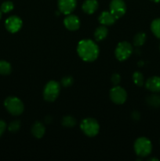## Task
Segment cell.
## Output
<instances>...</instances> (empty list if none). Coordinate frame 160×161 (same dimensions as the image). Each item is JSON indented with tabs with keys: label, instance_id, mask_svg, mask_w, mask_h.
<instances>
[{
	"label": "cell",
	"instance_id": "f1b7e54d",
	"mask_svg": "<svg viewBox=\"0 0 160 161\" xmlns=\"http://www.w3.org/2000/svg\"><path fill=\"white\" fill-rule=\"evenodd\" d=\"M148 160H155V161H158V158H155V157H152V158H149Z\"/></svg>",
	"mask_w": 160,
	"mask_h": 161
},
{
	"label": "cell",
	"instance_id": "52a82bcc",
	"mask_svg": "<svg viewBox=\"0 0 160 161\" xmlns=\"http://www.w3.org/2000/svg\"><path fill=\"white\" fill-rule=\"evenodd\" d=\"M110 98L116 105H122L126 101L127 93L119 86H115L110 91Z\"/></svg>",
	"mask_w": 160,
	"mask_h": 161
},
{
	"label": "cell",
	"instance_id": "8992f818",
	"mask_svg": "<svg viewBox=\"0 0 160 161\" xmlns=\"http://www.w3.org/2000/svg\"><path fill=\"white\" fill-rule=\"evenodd\" d=\"M133 51V49L131 44L127 41H123L117 45L115 50V55L119 61H123L131 56Z\"/></svg>",
	"mask_w": 160,
	"mask_h": 161
},
{
	"label": "cell",
	"instance_id": "603a6c76",
	"mask_svg": "<svg viewBox=\"0 0 160 161\" xmlns=\"http://www.w3.org/2000/svg\"><path fill=\"white\" fill-rule=\"evenodd\" d=\"M14 5L13 3L11 1H6L4 3H3V4L1 5V7H0V10L2 11V13H4V14H7V13L10 12L13 9Z\"/></svg>",
	"mask_w": 160,
	"mask_h": 161
},
{
	"label": "cell",
	"instance_id": "7402d4cb",
	"mask_svg": "<svg viewBox=\"0 0 160 161\" xmlns=\"http://www.w3.org/2000/svg\"><path fill=\"white\" fill-rule=\"evenodd\" d=\"M61 124L64 127H72L76 124V120L74 117L71 116H66L63 117Z\"/></svg>",
	"mask_w": 160,
	"mask_h": 161
},
{
	"label": "cell",
	"instance_id": "83f0119b",
	"mask_svg": "<svg viewBox=\"0 0 160 161\" xmlns=\"http://www.w3.org/2000/svg\"><path fill=\"white\" fill-rule=\"evenodd\" d=\"M133 117L135 119H139V117H140L139 113H138L136 111L133 112Z\"/></svg>",
	"mask_w": 160,
	"mask_h": 161
},
{
	"label": "cell",
	"instance_id": "3957f363",
	"mask_svg": "<svg viewBox=\"0 0 160 161\" xmlns=\"http://www.w3.org/2000/svg\"><path fill=\"white\" fill-rule=\"evenodd\" d=\"M4 106L8 113L13 116H19L21 114L24 109V106L20 98L17 97H8L4 102Z\"/></svg>",
	"mask_w": 160,
	"mask_h": 161
},
{
	"label": "cell",
	"instance_id": "8fae6325",
	"mask_svg": "<svg viewBox=\"0 0 160 161\" xmlns=\"http://www.w3.org/2000/svg\"><path fill=\"white\" fill-rule=\"evenodd\" d=\"M64 25L69 31H76L80 27V20L77 16L68 14L64 18Z\"/></svg>",
	"mask_w": 160,
	"mask_h": 161
},
{
	"label": "cell",
	"instance_id": "7a4b0ae2",
	"mask_svg": "<svg viewBox=\"0 0 160 161\" xmlns=\"http://www.w3.org/2000/svg\"><path fill=\"white\" fill-rule=\"evenodd\" d=\"M135 153L141 157H146L150 155L152 151V144L148 138L145 137L138 138L133 145Z\"/></svg>",
	"mask_w": 160,
	"mask_h": 161
},
{
	"label": "cell",
	"instance_id": "30bf717a",
	"mask_svg": "<svg viewBox=\"0 0 160 161\" xmlns=\"http://www.w3.org/2000/svg\"><path fill=\"white\" fill-rule=\"evenodd\" d=\"M57 6L59 11L63 14L68 15L73 12L77 6L76 0H58Z\"/></svg>",
	"mask_w": 160,
	"mask_h": 161
},
{
	"label": "cell",
	"instance_id": "f546056e",
	"mask_svg": "<svg viewBox=\"0 0 160 161\" xmlns=\"http://www.w3.org/2000/svg\"><path fill=\"white\" fill-rule=\"evenodd\" d=\"M151 1H152V2H154V3H160V0H151Z\"/></svg>",
	"mask_w": 160,
	"mask_h": 161
},
{
	"label": "cell",
	"instance_id": "e0dca14e",
	"mask_svg": "<svg viewBox=\"0 0 160 161\" xmlns=\"http://www.w3.org/2000/svg\"><path fill=\"white\" fill-rule=\"evenodd\" d=\"M146 102L147 105L153 108L160 107V95L158 94H152L146 98Z\"/></svg>",
	"mask_w": 160,
	"mask_h": 161
},
{
	"label": "cell",
	"instance_id": "4fadbf2b",
	"mask_svg": "<svg viewBox=\"0 0 160 161\" xmlns=\"http://www.w3.org/2000/svg\"><path fill=\"white\" fill-rule=\"evenodd\" d=\"M116 20L117 19L110 11H104L99 17V21L102 25H104V26L112 25Z\"/></svg>",
	"mask_w": 160,
	"mask_h": 161
},
{
	"label": "cell",
	"instance_id": "6da1fadb",
	"mask_svg": "<svg viewBox=\"0 0 160 161\" xmlns=\"http://www.w3.org/2000/svg\"><path fill=\"white\" fill-rule=\"evenodd\" d=\"M99 47L91 39H83L77 46V53L83 61L86 62L94 61L99 55Z\"/></svg>",
	"mask_w": 160,
	"mask_h": 161
},
{
	"label": "cell",
	"instance_id": "44dd1931",
	"mask_svg": "<svg viewBox=\"0 0 160 161\" xmlns=\"http://www.w3.org/2000/svg\"><path fill=\"white\" fill-rule=\"evenodd\" d=\"M133 81L136 86H142L144 83V79L143 74L140 72H135L133 75Z\"/></svg>",
	"mask_w": 160,
	"mask_h": 161
},
{
	"label": "cell",
	"instance_id": "2e32d148",
	"mask_svg": "<svg viewBox=\"0 0 160 161\" xmlns=\"http://www.w3.org/2000/svg\"><path fill=\"white\" fill-rule=\"evenodd\" d=\"M108 34V30L106 28V26L102 25V26L98 27L94 31V39L96 41L100 42V41L104 40L107 37Z\"/></svg>",
	"mask_w": 160,
	"mask_h": 161
},
{
	"label": "cell",
	"instance_id": "4316f807",
	"mask_svg": "<svg viewBox=\"0 0 160 161\" xmlns=\"http://www.w3.org/2000/svg\"><path fill=\"white\" fill-rule=\"evenodd\" d=\"M6 129V124L5 121L0 119V137L3 135Z\"/></svg>",
	"mask_w": 160,
	"mask_h": 161
},
{
	"label": "cell",
	"instance_id": "ffe728a7",
	"mask_svg": "<svg viewBox=\"0 0 160 161\" xmlns=\"http://www.w3.org/2000/svg\"><path fill=\"white\" fill-rule=\"evenodd\" d=\"M12 67L9 62L6 61H0V75H7L11 73Z\"/></svg>",
	"mask_w": 160,
	"mask_h": 161
},
{
	"label": "cell",
	"instance_id": "1f68e13d",
	"mask_svg": "<svg viewBox=\"0 0 160 161\" xmlns=\"http://www.w3.org/2000/svg\"><path fill=\"white\" fill-rule=\"evenodd\" d=\"M159 50H160V45H159Z\"/></svg>",
	"mask_w": 160,
	"mask_h": 161
},
{
	"label": "cell",
	"instance_id": "ba28073f",
	"mask_svg": "<svg viewBox=\"0 0 160 161\" xmlns=\"http://www.w3.org/2000/svg\"><path fill=\"white\" fill-rule=\"evenodd\" d=\"M109 9L115 18L119 19L126 12V6L123 0H111L109 5Z\"/></svg>",
	"mask_w": 160,
	"mask_h": 161
},
{
	"label": "cell",
	"instance_id": "4dcf8cb0",
	"mask_svg": "<svg viewBox=\"0 0 160 161\" xmlns=\"http://www.w3.org/2000/svg\"><path fill=\"white\" fill-rule=\"evenodd\" d=\"M1 17H2V11L0 10V19H1Z\"/></svg>",
	"mask_w": 160,
	"mask_h": 161
},
{
	"label": "cell",
	"instance_id": "ac0fdd59",
	"mask_svg": "<svg viewBox=\"0 0 160 161\" xmlns=\"http://www.w3.org/2000/svg\"><path fill=\"white\" fill-rule=\"evenodd\" d=\"M147 39V36L144 32H139L133 37V45L135 47H141L144 44Z\"/></svg>",
	"mask_w": 160,
	"mask_h": 161
},
{
	"label": "cell",
	"instance_id": "9c48e42d",
	"mask_svg": "<svg viewBox=\"0 0 160 161\" xmlns=\"http://www.w3.org/2000/svg\"><path fill=\"white\" fill-rule=\"evenodd\" d=\"M22 20L17 16L9 17L5 21V27L10 33H16L20 31L22 28Z\"/></svg>",
	"mask_w": 160,
	"mask_h": 161
},
{
	"label": "cell",
	"instance_id": "d6986e66",
	"mask_svg": "<svg viewBox=\"0 0 160 161\" xmlns=\"http://www.w3.org/2000/svg\"><path fill=\"white\" fill-rule=\"evenodd\" d=\"M151 31L155 37L160 39V18L152 20L151 24Z\"/></svg>",
	"mask_w": 160,
	"mask_h": 161
},
{
	"label": "cell",
	"instance_id": "5bb4252c",
	"mask_svg": "<svg viewBox=\"0 0 160 161\" xmlns=\"http://www.w3.org/2000/svg\"><path fill=\"white\" fill-rule=\"evenodd\" d=\"M82 8L84 13L87 14H92L95 13L98 8V2L97 0H86L83 3Z\"/></svg>",
	"mask_w": 160,
	"mask_h": 161
},
{
	"label": "cell",
	"instance_id": "277c9868",
	"mask_svg": "<svg viewBox=\"0 0 160 161\" xmlns=\"http://www.w3.org/2000/svg\"><path fill=\"white\" fill-rule=\"evenodd\" d=\"M61 91V85L54 80L48 82L43 90V97L46 102H54L59 96Z\"/></svg>",
	"mask_w": 160,
	"mask_h": 161
},
{
	"label": "cell",
	"instance_id": "484cf974",
	"mask_svg": "<svg viewBox=\"0 0 160 161\" xmlns=\"http://www.w3.org/2000/svg\"><path fill=\"white\" fill-rule=\"evenodd\" d=\"M111 83L115 85V86H117L121 82V76L119 75V74L118 73H114L112 75H111Z\"/></svg>",
	"mask_w": 160,
	"mask_h": 161
},
{
	"label": "cell",
	"instance_id": "7c38bea8",
	"mask_svg": "<svg viewBox=\"0 0 160 161\" xmlns=\"http://www.w3.org/2000/svg\"><path fill=\"white\" fill-rule=\"evenodd\" d=\"M145 87L153 93L160 92V76H152L145 82Z\"/></svg>",
	"mask_w": 160,
	"mask_h": 161
},
{
	"label": "cell",
	"instance_id": "9a60e30c",
	"mask_svg": "<svg viewBox=\"0 0 160 161\" xmlns=\"http://www.w3.org/2000/svg\"><path fill=\"white\" fill-rule=\"evenodd\" d=\"M31 134H32L33 136L36 138H41L44 136L45 132V126L42 124L41 122H37L35 123L32 125L31 129Z\"/></svg>",
	"mask_w": 160,
	"mask_h": 161
},
{
	"label": "cell",
	"instance_id": "d4e9b609",
	"mask_svg": "<svg viewBox=\"0 0 160 161\" xmlns=\"http://www.w3.org/2000/svg\"><path fill=\"white\" fill-rule=\"evenodd\" d=\"M74 80L72 77L71 76H65L62 78L61 80V85L64 87H67V86H71L73 84Z\"/></svg>",
	"mask_w": 160,
	"mask_h": 161
},
{
	"label": "cell",
	"instance_id": "cb8c5ba5",
	"mask_svg": "<svg viewBox=\"0 0 160 161\" xmlns=\"http://www.w3.org/2000/svg\"><path fill=\"white\" fill-rule=\"evenodd\" d=\"M20 122L19 120H13L9 124L8 126V130L10 132H17L20 130Z\"/></svg>",
	"mask_w": 160,
	"mask_h": 161
},
{
	"label": "cell",
	"instance_id": "5b68a950",
	"mask_svg": "<svg viewBox=\"0 0 160 161\" xmlns=\"http://www.w3.org/2000/svg\"><path fill=\"white\" fill-rule=\"evenodd\" d=\"M80 128L86 136L94 137L99 133L100 126L93 118H86L80 124Z\"/></svg>",
	"mask_w": 160,
	"mask_h": 161
}]
</instances>
